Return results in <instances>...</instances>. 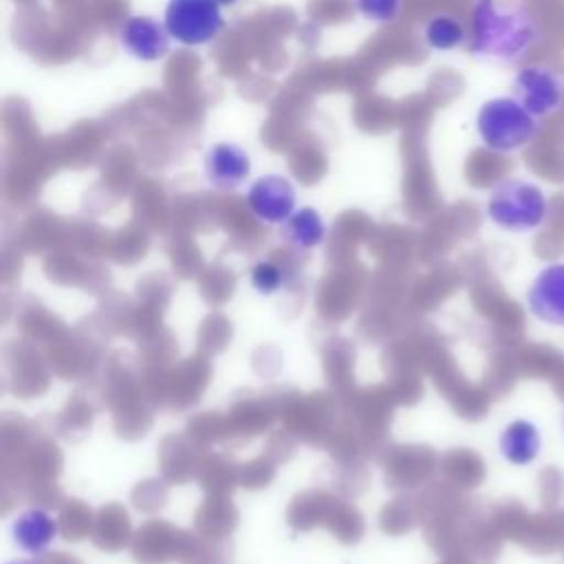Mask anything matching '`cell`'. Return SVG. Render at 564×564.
Here are the masks:
<instances>
[{
    "label": "cell",
    "mask_w": 564,
    "mask_h": 564,
    "mask_svg": "<svg viewBox=\"0 0 564 564\" xmlns=\"http://www.w3.org/2000/svg\"><path fill=\"white\" fill-rule=\"evenodd\" d=\"M527 302L540 322L564 326V262L538 271L527 291Z\"/></svg>",
    "instance_id": "ba28073f"
},
{
    "label": "cell",
    "mask_w": 564,
    "mask_h": 564,
    "mask_svg": "<svg viewBox=\"0 0 564 564\" xmlns=\"http://www.w3.org/2000/svg\"><path fill=\"white\" fill-rule=\"evenodd\" d=\"M487 216L505 231L527 234L544 225L549 198L533 181L505 178L496 183L487 196Z\"/></svg>",
    "instance_id": "3957f363"
},
{
    "label": "cell",
    "mask_w": 564,
    "mask_h": 564,
    "mask_svg": "<svg viewBox=\"0 0 564 564\" xmlns=\"http://www.w3.org/2000/svg\"><path fill=\"white\" fill-rule=\"evenodd\" d=\"M251 284L262 295H273L284 284V271L273 260H260L251 267Z\"/></svg>",
    "instance_id": "5bb4252c"
},
{
    "label": "cell",
    "mask_w": 564,
    "mask_h": 564,
    "mask_svg": "<svg viewBox=\"0 0 564 564\" xmlns=\"http://www.w3.org/2000/svg\"><path fill=\"white\" fill-rule=\"evenodd\" d=\"M205 178L216 189H236L251 172L249 154L236 143H216L205 152Z\"/></svg>",
    "instance_id": "9c48e42d"
},
{
    "label": "cell",
    "mask_w": 564,
    "mask_h": 564,
    "mask_svg": "<svg viewBox=\"0 0 564 564\" xmlns=\"http://www.w3.org/2000/svg\"><path fill=\"white\" fill-rule=\"evenodd\" d=\"M11 538L29 555L46 551L57 538V520L42 507L22 509L11 522Z\"/></svg>",
    "instance_id": "30bf717a"
},
{
    "label": "cell",
    "mask_w": 564,
    "mask_h": 564,
    "mask_svg": "<svg viewBox=\"0 0 564 564\" xmlns=\"http://www.w3.org/2000/svg\"><path fill=\"white\" fill-rule=\"evenodd\" d=\"M7 564H40L37 560H13V562H7Z\"/></svg>",
    "instance_id": "2e32d148"
},
{
    "label": "cell",
    "mask_w": 564,
    "mask_h": 564,
    "mask_svg": "<svg viewBox=\"0 0 564 564\" xmlns=\"http://www.w3.org/2000/svg\"><path fill=\"white\" fill-rule=\"evenodd\" d=\"M476 132L487 150L511 154L527 148L538 137L540 119L533 117L513 95L491 97L478 108Z\"/></svg>",
    "instance_id": "7a4b0ae2"
},
{
    "label": "cell",
    "mask_w": 564,
    "mask_h": 564,
    "mask_svg": "<svg viewBox=\"0 0 564 564\" xmlns=\"http://www.w3.org/2000/svg\"><path fill=\"white\" fill-rule=\"evenodd\" d=\"M218 2H220V7L223 4H236V0H218Z\"/></svg>",
    "instance_id": "e0dca14e"
},
{
    "label": "cell",
    "mask_w": 564,
    "mask_h": 564,
    "mask_svg": "<svg viewBox=\"0 0 564 564\" xmlns=\"http://www.w3.org/2000/svg\"><path fill=\"white\" fill-rule=\"evenodd\" d=\"M511 95L538 119L551 117L564 104V79L549 66H520L511 79Z\"/></svg>",
    "instance_id": "5b68a950"
},
{
    "label": "cell",
    "mask_w": 564,
    "mask_h": 564,
    "mask_svg": "<svg viewBox=\"0 0 564 564\" xmlns=\"http://www.w3.org/2000/svg\"><path fill=\"white\" fill-rule=\"evenodd\" d=\"M425 42L430 48L434 51H452V48H458L460 44L467 42V31L463 26V22L454 15H447V13H441V15H434L427 24H425Z\"/></svg>",
    "instance_id": "4fadbf2b"
},
{
    "label": "cell",
    "mask_w": 564,
    "mask_h": 564,
    "mask_svg": "<svg viewBox=\"0 0 564 564\" xmlns=\"http://www.w3.org/2000/svg\"><path fill=\"white\" fill-rule=\"evenodd\" d=\"M542 447L540 430L524 419L511 421L498 438V449L511 465H529L538 458Z\"/></svg>",
    "instance_id": "8fae6325"
},
{
    "label": "cell",
    "mask_w": 564,
    "mask_h": 564,
    "mask_svg": "<svg viewBox=\"0 0 564 564\" xmlns=\"http://www.w3.org/2000/svg\"><path fill=\"white\" fill-rule=\"evenodd\" d=\"M121 48L141 62H156L170 51V33L163 22L150 15H130L119 26Z\"/></svg>",
    "instance_id": "52a82bcc"
},
{
    "label": "cell",
    "mask_w": 564,
    "mask_h": 564,
    "mask_svg": "<svg viewBox=\"0 0 564 564\" xmlns=\"http://www.w3.org/2000/svg\"><path fill=\"white\" fill-rule=\"evenodd\" d=\"M540 29L522 0H474L467 48L498 64L520 62L538 42Z\"/></svg>",
    "instance_id": "6da1fadb"
},
{
    "label": "cell",
    "mask_w": 564,
    "mask_h": 564,
    "mask_svg": "<svg viewBox=\"0 0 564 564\" xmlns=\"http://www.w3.org/2000/svg\"><path fill=\"white\" fill-rule=\"evenodd\" d=\"M163 24L172 40L185 46H203L218 37L225 18L218 0H167Z\"/></svg>",
    "instance_id": "277c9868"
},
{
    "label": "cell",
    "mask_w": 564,
    "mask_h": 564,
    "mask_svg": "<svg viewBox=\"0 0 564 564\" xmlns=\"http://www.w3.org/2000/svg\"><path fill=\"white\" fill-rule=\"evenodd\" d=\"M280 238L295 249H313L326 238L324 218L313 207H300L282 223Z\"/></svg>",
    "instance_id": "7c38bea8"
},
{
    "label": "cell",
    "mask_w": 564,
    "mask_h": 564,
    "mask_svg": "<svg viewBox=\"0 0 564 564\" xmlns=\"http://www.w3.org/2000/svg\"><path fill=\"white\" fill-rule=\"evenodd\" d=\"M247 205L262 223L282 225L295 212V187L278 174L260 176L247 192Z\"/></svg>",
    "instance_id": "8992f818"
},
{
    "label": "cell",
    "mask_w": 564,
    "mask_h": 564,
    "mask_svg": "<svg viewBox=\"0 0 564 564\" xmlns=\"http://www.w3.org/2000/svg\"><path fill=\"white\" fill-rule=\"evenodd\" d=\"M355 7L370 22H392L401 11V0H355Z\"/></svg>",
    "instance_id": "9a60e30c"
}]
</instances>
